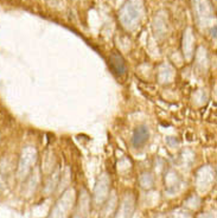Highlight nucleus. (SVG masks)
Instances as JSON below:
<instances>
[{
	"label": "nucleus",
	"instance_id": "f257e3e1",
	"mask_svg": "<svg viewBox=\"0 0 217 218\" xmlns=\"http://www.w3.org/2000/svg\"><path fill=\"white\" fill-rule=\"evenodd\" d=\"M148 140V129L146 126H140L138 127L135 131H134V134H133V146L135 148H139V147H143Z\"/></svg>",
	"mask_w": 217,
	"mask_h": 218
},
{
	"label": "nucleus",
	"instance_id": "f03ea898",
	"mask_svg": "<svg viewBox=\"0 0 217 218\" xmlns=\"http://www.w3.org/2000/svg\"><path fill=\"white\" fill-rule=\"evenodd\" d=\"M109 64H110L112 70L117 75H123L126 73V64H125V60L120 55L113 53L109 58Z\"/></svg>",
	"mask_w": 217,
	"mask_h": 218
},
{
	"label": "nucleus",
	"instance_id": "7ed1b4c3",
	"mask_svg": "<svg viewBox=\"0 0 217 218\" xmlns=\"http://www.w3.org/2000/svg\"><path fill=\"white\" fill-rule=\"evenodd\" d=\"M211 36H212L214 38H216V26H214L211 29Z\"/></svg>",
	"mask_w": 217,
	"mask_h": 218
}]
</instances>
